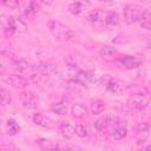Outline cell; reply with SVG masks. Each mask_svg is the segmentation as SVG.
<instances>
[{"mask_svg":"<svg viewBox=\"0 0 151 151\" xmlns=\"http://www.w3.org/2000/svg\"><path fill=\"white\" fill-rule=\"evenodd\" d=\"M107 134L113 140H120L126 137L127 134V126L126 122L118 118L107 116V125H106Z\"/></svg>","mask_w":151,"mask_h":151,"instance_id":"obj_1","label":"cell"},{"mask_svg":"<svg viewBox=\"0 0 151 151\" xmlns=\"http://www.w3.org/2000/svg\"><path fill=\"white\" fill-rule=\"evenodd\" d=\"M4 29L7 35H13L14 33H25L27 31V25L21 18L11 15L6 19Z\"/></svg>","mask_w":151,"mask_h":151,"instance_id":"obj_2","label":"cell"},{"mask_svg":"<svg viewBox=\"0 0 151 151\" xmlns=\"http://www.w3.org/2000/svg\"><path fill=\"white\" fill-rule=\"evenodd\" d=\"M47 26L51 31V33L60 40H70L73 37V32L65 25H63L59 21H48Z\"/></svg>","mask_w":151,"mask_h":151,"instance_id":"obj_3","label":"cell"},{"mask_svg":"<svg viewBox=\"0 0 151 151\" xmlns=\"http://www.w3.org/2000/svg\"><path fill=\"white\" fill-rule=\"evenodd\" d=\"M145 8H143L139 5H134V4H130L126 5L124 8V19L126 21V24H134L138 22L142 18V15L144 14Z\"/></svg>","mask_w":151,"mask_h":151,"instance_id":"obj_4","label":"cell"},{"mask_svg":"<svg viewBox=\"0 0 151 151\" xmlns=\"http://www.w3.org/2000/svg\"><path fill=\"white\" fill-rule=\"evenodd\" d=\"M21 101L24 107L28 109V110H33L39 105V99L35 96V93L31 92V91H22L21 92Z\"/></svg>","mask_w":151,"mask_h":151,"instance_id":"obj_5","label":"cell"},{"mask_svg":"<svg viewBox=\"0 0 151 151\" xmlns=\"http://www.w3.org/2000/svg\"><path fill=\"white\" fill-rule=\"evenodd\" d=\"M5 81L9 86H12L14 88H18V90H22V88L28 86V80L25 77L20 76V74H11L6 78Z\"/></svg>","mask_w":151,"mask_h":151,"instance_id":"obj_6","label":"cell"},{"mask_svg":"<svg viewBox=\"0 0 151 151\" xmlns=\"http://www.w3.org/2000/svg\"><path fill=\"white\" fill-rule=\"evenodd\" d=\"M33 122L38 126H41V127H45V129H54L55 125H57L53 119H51L50 117H47L42 113H38V112L33 114Z\"/></svg>","mask_w":151,"mask_h":151,"instance_id":"obj_7","label":"cell"},{"mask_svg":"<svg viewBox=\"0 0 151 151\" xmlns=\"http://www.w3.org/2000/svg\"><path fill=\"white\" fill-rule=\"evenodd\" d=\"M130 103L136 110H144L149 106V98L143 93H136L130 98Z\"/></svg>","mask_w":151,"mask_h":151,"instance_id":"obj_8","label":"cell"},{"mask_svg":"<svg viewBox=\"0 0 151 151\" xmlns=\"http://www.w3.org/2000/svg\"><path fill=\"white\" fill-rule=\"evenodd\" d=\"M104 86L106 87V90L109 92H111L113 94H119L124 90V84L120 80H118L116 78H112V77H110V79L107 80V83Z\"/></svg>","mask_w":151,"mask_h":151,"instance_id":"obj_9","label":"cell"},{"mask_svg":"<svg viewBox=\"0 0 151 151\" xmlns=\"http://www.w3.org/2000/svg\"><path fill=\"white\" fill-rule=\"evenodd\" d=\"M137 138H138V143L142 142V144L149 139L150 136V125L147 123H139L137 125Z\"/></svg>","mask_w":151,"mask_h":151,"instance_id":"obj_10","label":"cell"},{"mask_svg":"<svg viewBox=\"0 0 151 151\" xmlns=\"http://www.w3.org/2000/svg\"><path fill=\"white\" fill-rule=\"evenodd\" d=\"M119 61H120V64H122L124 67H126V68H136V67H138V66L140 65V63H142L140 59H138V58H136V57H132V55H124V57H122V58L119 59Z\"/></svg>","mask_w":151,"mask_h":151,"instance_id":"obj_11","label":"cell"},{"mask_svg":"<svg viewBox=\"0 0 151 151\" xmlns=\"http://www.w3.org/2000/svg\"><path fill=\"white\" fill-rule=\"evenodd\" d=\"M59 130L65 138H71L74 134V125L70 122H61L59 125Z\"/></svg>","mask_w":151,"mask_h":151,"instance_id":"obj_12","label":"cell"},{"mask_svg":"<svg viewBox=\"0 0 151 151\" xmlns=\"http://www.w3.org/2000/svg\"><path fill=\"white\" fill-rule=\"evenodd\" d=\"M51 110L55 114H66L67 111H68V104L65 100H60V101H57V103L52 104Z\"/></svg>","mask_w":151,"mask_h":151,"instance_id":"obj_13","label":"cell"},{"mask_svg":"<svg viewBox=\"0 0 151 151\" xmlns=\"http://www.w3.org/2000/svg\"><path fill=\"white\" fill-rule=\"evenodd\" d=\"M104 22L107 27H113V26H117L119 24V17L116 12L111 11V12H107L105 14V18H104Z\"/></svg>","mask_w":151,"mask_h":151,"instance_id":"obj_14","label":"cell"},{"mask_svg":"<svg viewBox=\"0 0 151 151\" xmlns=\"http://www.w3.org/2000/svg\"><path fill=\"white\" fill-rule=\"evenodd\" d=\"M71 112L74 117L77 118H83L86 116V107L83 105V104H79V103H76L72 105L71 107Z\"/></svg>","mask_w":151,"mask_h":151,"instance_id":"obj_15","label":"cell"},{"mask_svg":"<svg viewBox=\"0 0 151 151\" xmlns=\"http://www.w3.org/2000/svg\"><path fill=\"white\" fill-rule=\"evenodd\" d=\"M90 109H91V112L93 114H100L104 111V109H105V103L103 100H100V99L92 100Z\"/></svg>","mask_w":151,"mask_h":151,"instance_id":"obj_16","label":"cell"},{"mask_svg":"<svg viewBox=\"0 0 151 151\" xmlns=\"http://www.w3.org/2000/svg\"><path fill=\"white\" fill-rule=\"evenodd\" d=\"M104 18H105V14H104L103 11H100V9H93V11H91V12L87 14V19H88L90 21H93V22L104 21Z\"/></svg>","mask_w":151,"mask_h":151,"instance_id":"obj_17","label":"cell"},{"mask_svg":"<svg viewBox=\"0 0 151 151\" xmlns=\"http://www.w3.org/2000/svg\"><path fill=\"white\" fill-rule=\"evenodd\" d=\"M84 7H85L84 2H81V1H74V2H72V4L68 5V12L72 13V14H74V15H78V14H80L84 11Z\"/></svg>","mask_w":151,"mask_h":151,"instance_id":"obj_18","label":"cell"},{"mask_svg":"<svg viewBox=\"0 0 151 151\" xmlns=\"http://www.w3.org/2000/svg\"><path fill=\"white\" fill-rule=\"evenodd\" d=\"M139 22H140V26H142L143 28H145V29H151V15H150V11H149V9L145 8L144 14L142 15Z\"/></svg>","mask_w":151,"mask_h":151,"instance_id":"obj_19","label":"cell"},{"mask_svg":"<svg viewBox=\"0 0 151 151\" xmlns=\"http://www.w3.org/2000/svg\"><path fill=\"white\" fill-rule=\"evenodd\" d=\"M6 131H7L8 134L13 136V134H17L20 131V126L14 119H9L6 124Z\"/></svg>","mask_w":151,"mask_h":151,"instance_id":"obj_20","label":"cell"},{"mask_svg":"<svg viewBox=\"0 0 151 151\" xmlns=\"http://www.w3.org/2000/svg\"><path fill=\"white\" fill-rule=\"evenodd\" d=\"M11 103H12V97L9 92L4 87H0V105L6 106V105H9Z\"/></svg>","mask_w":151,"mask_h":151,"instance_id":"obj_21","label":"cell"},{"mask_svg":"<svg viewBox=\"0 0 151 151\" xmlns=\"http://www.w3.org/2000/svg\"><path fill=\"white\" fill-rule=\"evenodd\" d=\"M38 11H39V5L34 0H31L25 8V14L28 17H32V15H35L38 13Z\"/></svg>","mask_w":151,"mask_h":151,"instance_id":"obj_22","label":"cell"},{"mask_svg":"<svg viewBox=\"0 0 151 151\" xmlns=\"http://www.w3.org/2000/svg\"><path fill=\"white\" fill-rule=\"evenodd\" d=\"M106 125H107V116H104V117H101L94 122V127L98 132L104 131L106 129Z\"/></svg>","mask_w":151,"mask_h":151,"instance_id":"obj_23","label":"cell"},{"mask_svg":"<svg viewBox=\"0 0 151 151\" xmlns=\"http://www.w3.org/2000/svg\"><path fill=\"white\" fill-rule=\"evenodd\" d=\"M74 133L80 138H85V137H87L88 131H87V127L84 124H78V125L74 126Z\"/></svg>","mask_w":151,"mask_h":151,"instance_id":"obj_24","label":"cell"},{"mask_svg":"<svg viewBox=\"0 0 151 151\" xmlns=\"http://www.w3.org/2000/svg\"><path fill=\"white\" fill-rule=\"evenodd\" d=\"M99 53L103 57H111V55H113V54L117 53V50L114 47H112V46H103L100 48Z\"/></svg>","mask_w":151,"mask_h":151,"instance_id":"obj_25","label":"cell"},{"mask_svg":"<svg viewBox=\"0 0 151 151\" xmlns=\"http://www.w3.org/2000/svg\"><path fill=\"white\" fill-rule=\"evenodd\" d=\"M8 8H17L19 6V0H4V4Z\"/></svg>","mask_w":151,"mask_h":151,"instance_id":"obj_26","label":"cell"},{"mask_svg":"<svg viewBox=\"0 0 151 151\" xmlns=\"http://www.w3.org/2000/svg\"><path fill=\"white\" fill-rule=\"evenodd\" d=\"M4 71H5V70H4V66H2L1 64H0V76H1L2 73H4Z\"/></svg>","mask_w":151,"mask_h":151,"instance_id":"obj_27","label":"cell"},{"mask_svg":"<svg viewBox=\"0 0 151 151\" xmlns=\"http://www.w3.org/2000/svg\"><path fill=\"white\" fill-rule=\"evenodd\" d=\"M98 1H101V2H112L113 0H98Z\"/></svg>","mask_w":151,"mask_h":151,"instance_id":"obj_28","label":"cell"},{"mask_svg":"<svg viewBox=\"0 0 151 151\" xmlns=\"http://www.w3.org/2000/svg\"><path fill=\"white\" fill-rule=\"evenodd\" d=\"M4 4V0H0V5H2Z\"/></svg>","mask_w":151,"mask_h":151,"instance_id":"obj_29","label":"cell"}]
</instances>
